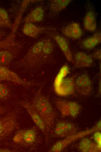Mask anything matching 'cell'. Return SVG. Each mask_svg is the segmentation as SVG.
<instances>
[{
	"mask_svg": "<svg viewBox=\"0 0 101 152\" xmlns=\"http://www.w3.org/2000/svg\"><path fill=\"white\" fill-rule=\"evenodd\" d=\"M71 1L70 0H52L50 3V11L54 13L59 12L65 9Z\"/></svg>",
	"mask_w": 101,
	"mask_h": 152,
	"instance_id": "7402d4cb",
	"label": "cell"
},
{
	"mask_svg": "<svg viewBox=\"0 0 101 152\" xmlns=\"http://www.w3.org/2000/svg\"><path fill=\"white\" fill-rule=\"evenodd\" d=\"M62 32L66 37L74 39L80 38L83 34L80 24L75 22L66 26L62 29Z\"/></svg>",
	"mask_w": 101,
	"mask_h": 152,
	"instance_id": "4fadbf2b",
	"label": "cell"
},
{
	"mask_svg": "<svg viewBox=\"0 0 101 152\" xmlns=\"http://www.w3.org/2000/svg\"><path fill=\"white\" fill-rule=\"evenodd\" d=\"M101 130V121L91 129L87 130L77 132L76 133L64 138L56 142L52 147L49 151L59 152L62 151L66 147L72 142L78 139L83 137L89 134Z\"/></svg>",
	"mask_w": 101,
	"mask_h": 152,
	"instance_id": "277c9868",
	"label": "cell"
},
{
	"mask_svg": "<svg viewBox=\"0 0 101 152\" xmlns=\"http://www.w3.org/2000/svg\"><path fill=\"white\" fill-rule=\"evenodd\" d=\"M13 151L12 150L8 148H0V152H10Z\"/></svg>",
	"mask_w": 101,
	"mask_h": 152,
	"instance_id": "83f0119b",
	"label": "cell"
},
{
	"mask_svg": "<svg viewBox=\"0 0 101 152\" xmlns=\"http://www.w3.org/2000/svg\"><path fill=\"white\" fill-rule=\"evenodd\" d=\"M101 42V33L98 32L84 39L82 42V45L86 49L91 50L100 44Z\"/></svg>",
	"mask_w": 101,
	"mask_h": 152,
	"instance_id": "d6986e66",
	"label": "cell"
},
{
	"mask_svg": "<svg viewBox=\"0 0 101 152\" xmlns=\"http://www.w3.org/2000/svg\"><path fill=\"white\" fill-rule=\"evenodd\" d=\"M44 11L41 6H37L32 10L23 20L24 23L40 22L44 19Z\"/></svg>",
	"mask_w": 101,
	"mask_h": 152,
	"instance_id": "9a60e30c",
	"label": "cell"
},
{
	"mask_svg": "<svg viewBox=\"0 0 101 152\" xmlns=\"http://www.w3.org/2000/svg\"><path fill=\"white\" fill-rule=\"evenodd\" d=\"M45 39H41L35 42L28 50L19 61V64L26 68H33L44 61L48 57L42 51Z\"/></svg>",
	"mask_w": 101,
	"mask_h": 152,
	"instance_id": "3957f363",
	"label": "cell"
},
{
	"mask_svg": "<svg viewBox=\"0 0 101 152\" xmlns=\"http://www.w3.org/2000/svg\"><path fill=\"white\" fill-rule=\"evenodd\" d=\"M93 138L95 143L99 146H101V134L100 131H96L94 132Z\"/></svg>",
	"mask_w": 101,
	"mask_h": 152,
	"instance_id": "484cf974",
	"label": "cell"
},
{
	"mask_svg": "<svg viewBox=\"0 0 101 152\" xmlns=\"http://www.w3.org/2000/svg\"><path fill=\"white\" fill-rule=\"evenodd\" d=\"M17 113L11 112L0 118V139L10 135L18 127Z\"/></svg>",
	"mask_w": 101,
	"mask_h": 152,
	"instance_id": "5b68a950",
	"label": "cell"
},
{
	"mask_svg": "<svg viewBox=\"0 0 101 152\" xmlns=\"http://www.w3.org/2000/svg\"><path fill=\"white\" fill-rule=\"evenodd\" d=\"M17 50L0 49V65L7 66L15 58Z\"/></svg>",
	"mask_w": 101,
	"mask_h": 152,
	"instance_id": "ffe728a7",
	"label": "cell"
},
{
	"mask_svg": "<svg viewBox=\"0 0 101 152\" xmlns=\"http://www.w3.org/2000/svg\"><path fill=\"white\" fill-rule=\"evenodd\" d=\"M73 58V62L77 68L90 67L93 63V58L92 56L83 52H77Z\"/></svg>",
	"mask_w": 101,
	"mask_h": 152,
	"instance_id": "7c38bea8",
	"label": "cell"
},
{
	"mask_svg": "<svg viewBox=\"0 0 101 152\" xmlns=\"http://www.w3.org/2000/svg\"><path fill=\"white\" fill-rule=\"evenodd\" d=\"M83 25L86 30L90 32H95L96 29L97 24L94 12L91 10L86 13L83 20Z\"/></svg>",
	"mask_w": 101,
	"mask_h": 152,
	"instance_id": "e0dca14e",
	"label": "cell"
},
{
	"mask_svg": "<svg viewBox=\"0 0 101 152\" xmlns=\"http://www.w3.org/2000/svg\"><path fill=\"white\" fill-rule=\"evenodd\" d=\"M41 90L36 94L30 103L44 122L47 132L54 127L57 115L49 100Z\"/></svg>",
	"mask_w": 101,
	"mask_h": 152,
	"instance_id": "6da1fadb",
	"label": "cell"
},
{
	"mask_svg": "<svg viewBox=\"0 0 101 152\" xmlns=\"http://www.w3.org/2000/svg\"><path fill=\"white\" fill-rule=\"evenodd\" d=\"M5 111V109L0 106V115L3 113Z\"/></svg>",
	"mask_w": 101,
	"mask_h": 152,
	"instance_id": "f1b7e54d",
	"label": "cell"
},
{
	"mask_svg": "<svg viewBox=\"0 0 101 152\" xmlns=\"http://www.w3.org/2000/svg\"><path fill=\"white\" fill-rule=\"evenodd\" d=\"M21 137V144L31 145L35 141L37 132L34 128L19 130Z\"/></svg>",
	"mask_w": 101,
	"mask_h": 152,
	"instance_id": "ac0fdd59",
	"label": "cell"
},
{
	"mask_svg": "<svg viewBox=\"0 0 101 152\" xmlns=\"http://www.w3.org/2000/svg\"><path fill=\"white\" fill-rule=\"evenodd\" d=\"M55 134L58 137L66 138L78 132L76 127L72 123L60 120L57 123L54 129Z\"/></svg>",
	"mask_w": 101,
	"mask_h": 152,
	"instance_id": "9c48e42d",
	"label": "cell"
},
{
	"mask_svg": "<svg viewBox=\"0 0 101 152\" xmlns=\"http://www.w3.org/2000/svg\"><path fill=\"white\" fill-rule=\"evenodd\" d=\"M19 104L26 110L37 126L44 134H46L47 132L44 124L30 103L25 101H21L19 102Z\"/></svg>",
	"mask_w": 101,
	"mask_h": 152,
	"instance_id": "30bf717a",
	"label": "cell"
},
{
	"mask_svg": "<svg viewBox=\"0 0 101 152\" xmlns=\"http://www.w3.org/2000/svg\"><path fill=\"white\" fill-rule=\"evenodd\" d=\"M5 35L4 33L0 30V39L2 38Z\"/></svg>",
	"mask_w": 101,
	"mask_h": 152,
	"instance_id": "f546056e",
	"label": "cell"
},
{
	"mask_svg": "<svg viewBox=\"0 0 101 152\" xmlns=\"http://www.w3.org/2000/svg\"><path fill=\"white\" fill-rule=\"evenodd\" d=\"M70 73V68L64 64L60 69L54 80L53 86L55 93L58 95L65 96L73 94L75 91V79L67 76Z\"/></svg>",
	"mask_w": 101,
	"mask_h": 152,
	"instance_id": "7a4b0ae2",
	"label": "cell"
},
{
	"mask_svg": "<svg viewBox=\"0 0 101 152\" xmlns=\"http://www.w3.org/2000/svg\"><path fill=\"white\" fill-rule=\"evenodd\" d=\"M49 34L56 43L66 60L69 62H73V56L68 44L65 38L58 34L52 33Z\"/></svg>",
	"mask_w": 101,
	"mask_h": 152,
	"instance_id": "8fae6325",
	"label": "cell"
},
{
	"mask_svg": "<svg viewBox=\"0 0 101 152\" xmlns=\"http://www.w3.org/2000/svg\"><path fill=\"white\" fill-rule=\"evenodd\" d=\"M93 58L98 60H100L101 58V49H99L95 51L91 56Z\"/></svg>",
	"mask_w": 101,
	"mask_h": 152,
	"instance_id": "4316f807",
	"label": "cell"
},
{
	"mask_svg": "<svg viewBox=\"0 0 101 152\" xmlns=\"http://www.w3.org/2000/svg\"><path fill=\"white\" fill-rule=\"evenodd\" d=\"M10 93V90L6 85L0 83V101L8 98Z\"/></svg>",
	"mask_w": 101,
	"mask_h": 152,
	"instance_id": "d4e9b609",
	"label": "cell"
},
{
	"mask_svg": "<svg viewBox=\"0 0 101 152\" xmlns=\"http://www.w3.org/2000/svg\"><path fill=\"white\" fill-rule=\"evenodd\" d=\"M55 104L62 118L69 116L76 118L81 109L80 105L74 101L59 99L55 101Z\"/></svg>",
	"mask_w": 101,
	"mask_h": 152,
	"instance_id": "8992f818",
	"label": "cell"
},
{
	"mask_svg": "<svg viewBox=\"0 0 101 152\" xmlns=\"http://www.w3.org/2000/svg\"><path fill=\"white\" fill-rule=\"evenodd\" d=\"M0 26L11 29L13 27L8 12L5 9L0 7Z\"/></svg>",
	"mask_w": 101,
	"mask_h": 152,
	"instance_id": "603a6c76",
	"label": "cell"
},
{
	"mask_svg": "<svg viewBox=\"0 0 101 152\" xmlns=\"http://www.w3.org/2000/svg\"><path fill=\"white\" fill-rule=\"evenodd\" d=\"M48 29L30 23H24L22 29L23 33L29 37L35 38L46 31Z\"/></svg>",
	"mask_w": 101,
	"mask_h": 152,
	"instance_id": "5bb4252c",
	"label": "cell"
},
{
	"mask_svg": "<svg viewBox=\"0 0 101 152\" xmlns=\"http://www.w3.org/2000/svg\"><path fill=\"white\" fill-rule=\"evenodd\" d=\"M78 148L82 152H98L101 151L100 147L87 137L84 138L80 141Z\"/></svg>",
	"mask_w": 101,
	"mask_h": 152,
	"instance_id": "2e32d148",
	"label": "cell"
},
{
	"mask_svg": "<svg viewBox=\"0 0 101 152\" xmlns=\"http://www.w3.org/2000/svg\"><path fill=\"white\" fill-rule=\"evenodd\" d=\"M7 81L15 84L28 87L32 85V82L22 79L7 67L0 65V82Z\"/></svg>",
	"mask_w": 101,
	"mask_h": 152,
	"instance_id": "52a82bcc",
	"label": "cell"
},
{
	"mask_svg": "<svg viewBox=\"0 0 101 152\" xmlns=\"http://www.w3.org/2000/svg\"><path fill=\"white\" fill-rule=\"evenodd\" d=\"M74 86L75 91L83 96L90 95L93 90L91 79L86 74H82L75 79Z\"/></svg>",
	"mask_w": 101,
	"mask_h": 152,
	"instance_id": "ba28073f",
	"label": "cell"
},
{
	"mask_svg": "<svg viewBox=\"0 0 101 152\" xmlns=\"http://www.w3.org/2000/svg\"><path fill=\"white\" fill-rule=\"evenodd\" d=\"M31 1L30 0H24L22 2L18 14L13 25L12 31L10 34V35L15 36V34L21 22L22 15L26 9L28 5Z\"/></svg>",
	"mask_w": 101,
	"mask_h": 152,
	"instance_id": "44dd1931",
	"label": "cell"
},
{
	"mask_svg": "<svg viewBox=\"0 0 101 152\" xmlns=\"http://www.w3.org/2000/svg\"><path fill=\"white\" fill-rule=\"evenodd\" d=\"M53 49V45L51 40L50 39H45L42 49L43 53L49 57L52 53Z\"/></svg>",
	"mask_w": 101,
	"mask_h": 152,
	"instance_id": "cb8c5ba5",
	"label": "cell"
}]
</instances>
